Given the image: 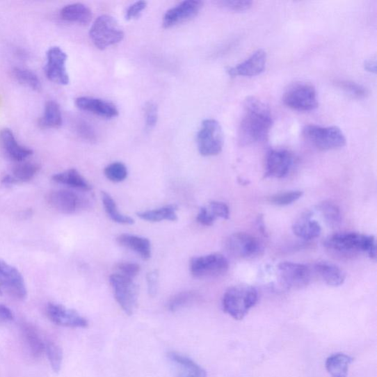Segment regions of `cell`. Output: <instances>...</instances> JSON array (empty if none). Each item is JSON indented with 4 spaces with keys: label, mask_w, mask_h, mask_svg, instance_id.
I'll return each instance as SVG.
<instances>
[{
    "label": "cell",
    "mask_w": 377,
    "mask_h": 377,
    "mask_svg": "<svg viewBox=\"0 0 377 377\" xmlns=\"http://www.w3.org/2000/svg\"><path fill=\"white\" fill-rule=\"evenodd\" d=\"M40 167L31 162H20L12 171V177L16 184L18 182H27L33 179Z\"/></svg>",
    "instance_id": "1f68e13d"
},
{
    "label": "cell",
    "mask_w": 377,
    "mask_h": 377,
    "mask_svg": "<svg viewBox=\"0 0 377 377\" xmlns=\"http://www.w3.org/2000/svg\"><path fill=\"white\" fill-rule=\"evenodd\" d=\"M168 358L178 377H207L206 371L190 358L173 351Z\"/></svg>",
    "instance_id": "ffe728a7"
},
{
    "label": "cell",
    "mask_w": 377,
    "mask_h": 377,
    "mask_svg": "<svg viewBox=\"0 0 377 377\" xmlns=\"http://www.w3.org/2000/svg\"><path fill=\"white\" fill-rule=\"evenodd\" d=\"M41 124L47 128H58L62 125V115L59 105L50 100L46 103Z\"/></svg>",
    "instance_id": "4dcf8cb0"
},
{
    "label": "cell",
    "mask_w": 377,
    "mask_h": 377,
    "mask_svg": "<svg viewBox=\"0 0 377 377\" xmlns=\"http://www.w3.org/2000/svg\"><path fill=\"white\" fill-rule=\"evenodd\" d=\"M221 6L233 11H245L252 6L250 0H225L218 3Z\"/></svg>",
    "instance_id": "60d3db41"
},
{
    "label": "cell",
    "mask_w": 377,
    "mask_h": 377,
    "mask_svg": "<svg viewBox=\"0 0 377 377\" xmlns=\"http://www.w3.org/2000/svg\"><path fill=\"white\" fill-rule=\"evenodd\" d=\"M198 296L195 292L184 291L173 296L168 303V309L174 312L195 304Z\"/></svg>",
    "instance_id": "836d02e7"
},
{
    "label": "cell",
    "mask_w": 377,
    "mask_h": 377,
    "mask_svg": "<svg viewBox=\"0 0 377 377\" xmlns=\"http://www.w3.org/2000/svg\"><path fill=\"white\" fill-rule=\"evenodd\" d=\"M0 141L7 156L12 160L22 162L33 154V150L21 145L10 129H5L0 132Z\"/></svg>",
    "instance_id": "44dd1931"
},
{
    "label": "cell",
    "mask_w": 377,
    "mask_h": 377,
    "mask_svg": "<svg viewBox=\"0 0 377 377\" xmlns=\"http://www.w3.org/2000/svg\"><path fill=\"white\" fill-rule=\"evenodd\" d=\"M177 205H168L161 208L138 212L137 216L148 222H161L162 220L177 221L178 220Z\"/></svg>",
    "instance_id": "4316f807"
},
{
    "label": "cell",
    "mask_w": 377,
    "mask_h": 377,
    "mask_svg": "<svg viewBox=\"0 0 377 377\" xmlns=\"http://www.w3.org/2000/svg\"><path fill=\"white\" fill-rule=\"evenodd\" d=\"M293 232L298 237L310 241L320 236L321 227L316 220L312 219L311 214L307 212L294 223Z\"/></svg>",
    "instance_id": "603a6c76"
},
{
    "label": "cell",
    "mask_w": 377,
    "mask_h": 377,
    "mask_svg": "<svg viewBox=\"0 0 377 377\" xmlns=\"http://www.w3.org/2000/svg\"><path fill=\"white\" fill-rule=\"evenodd\" d=\"M14 319V313L8 307L0 305V320L8 321Z\"/></svg>",
    "instance_id": "c3c4849f"
},
{
    "label": "cell",
    "mask_w": 377,
    "mask_h": 377,
    "mask_svg": "<svg viewBox=\"0 0 377 377\" xmlns=\"http://www.w3.org/2000/svg\"><path fill=\"white\" fill-rule=\"evenodd\" d=\"M102 202L108 216L114 222L124 224L132 225L134 220L131 218L124 216L120 212L117 204L114 199L107 193H102Z\"/></svg>",
    "instance_id": "f1b7e54d"
},
{
    "label": "cell",
    "mask_w": 377,
    "mask_h": 377,
    "mask_svg": "<svg viewBox=\"0 0 377 377\" xmlns=\"http://www.w3.org/2000/svg\"><path fill=\"white\" fill-rule=\"evenodd\" d=\"M315 268L323 280L330 286H341L346 280L345 272L333 264L319 262L316 264Z\"/></svg>",
    "instance_id": "484cf974"
},
{
    "label": "cell",
    "mask_w": 377,
    "mask_h": 377,
    "mask_svg": "<svg viewBox=\"0 0 377 377\" xmlns=\"http://www.w3.org/2000/svg\"><path fill=\"white\" fill-rule=\"evenodd\" d=\"M78 131L86 140L90 141L96 140L95 133L89 124L84 122H80L79 124Z\"/></svg>",
    "instance_id": "7dc6e473"
},
{
    "label": "cell",
    "mask_w": 377,
    "mask_h": 377,
    "mask_svg": "<svg viewBox=\"0 0 377 377\" xmlns=\"http://www.w3.org/2000/svg\"><path fill=\"white\" fill-rule=\"evenodd\" d=\"M47 316L56 325L70 328H86L89 323L80 314L65 306L49 303L47 307Z\"/></svg>",
    "instance_id": "9a60e30c"
},
{
    "label": "cell",
    "mask_w": 377,
    "mask_h": 377,
    "mask_svg": "<svg viewBox=\"0 0 377 377\" xmlns=\"http://www.w3.org/2000/svg\"><path fill=\"white\" fill-rule=\"evenodd\" d=\"M228 252L236 257L252 259L263 252V246L255 236L246 233H235L226 241Z\"/></svg>",
    "instance_id": "30bf717a"
},
{
    "label": "cell",
    "mask_w": 377,
    "mask_h": 377,
    "mask_svg": "<svg viewBox=\"0 0 377 377\" xmlns=\"http://www.w3.org/2000/svg\"><path fill=\"white\" fill-rule=\"evenodd\" d=\"M158 107L155 104L150 102L145 105V115L147 128L152 129L155 127L158 121Z\"/></svg>",
    "instance_id": "7bdbcfd3"
},
{
    "label": "cell",
    "mask_w": 377,
    "mask_h": 377,
    "mask_svg": "<svg viewBox=\"0 0 377 377\" xmlns=\"http://www.w3.org/2000/svg\"><path fill=\"white\" fill-rule=\"evenodd\" d=\"M147 5L145 1H138L131 5L125 12V19L131 20L140 17Z\"/></svg>",
    "instance_id": "f6af8a7d"
},
{
    "label": "cell",
    "mask_w": 377,
    "mask_h": 377,
    "mask_svg": "<svg viewBox=\"0 0 377 377\" xmlns=\"http://www.w3.org/2000/svg\"><path fill=\"white\" fill-rule=\"evenodd\" d=\"M273 124L268 106L255 97H247L239 127V142L243 145H248L266 141Z\"/></svg>",
    "instance_id": "6da1fadb"
},
{
    "label": "cell",
    "mask_w": 377,
    "mask_h": 377,
    "mask_svg": "<svg viewBox=\"0 0 377 377\" xmlns=\"http://www.w3.org/2000/svg\"><path fill=\"white\" fill-rule=\"evenodd\" d=\"M294 157L287 150H271L266 160V177L282 179L290 172Z\"/></svg>",
    "instance_id": "e0dca14e"
},
{
    "label": "cell",
    "mask_w": 377,
    "mask_h": 377,
    "mask_svg": "<svg viewBox=\"0 0 377 377\" xmlns=\"http://www.w3.org/2000/svg\"><path fill=\"white\" fill-rule=\"evenodd\" d=\"M303 195L301 191H290L274 195L270 198L272 204L278 206H287L296 202Z\"/></svg>",
    "instance_id": "f35d334b"
},
{
    "label": "cell",
    "mask_w": 377,
    "mask_h": 377,
    "mask_svg": "<svg viewBox=\"0 0 377 377\" xmlns=\"http://www.w3.org/2000/svg\"><path fill=\"white\" fill-rule=\"evenodd\" d=\"M353 358L345 354L331 355L326 361V369L332 377H347L349 365Z\"/></svg>",
    "instance_id": "83f0119b"
},
{
    "label": "cell",
    "mask_w": 377,
    "mask_h": 377,
    "mask_svg": "<svg viewBox=\"0 0 377 377\" xmlns=\"http://www.w3.org/2000/svg\"><path fill=\"white\" fill-rule=\"evenodd\" d=\"M319 209L321 212L324 220L331 226H336L341 223L342 214L340 209L337 205L325 201L319 206Z\"/></svg>",
    "instance_id": "e575fe53"
},
{
    "label": "cell",
    "mask_w": 377,
    "mask_h": 377,
    "mask_svg": "<svg viewBox=\"0 0 377 377\" xmlns=\"http://www.w3.org/2000/svg\"><path fill=\"white\" fill-rule=\"evenodd\" d=\"M209 211L216 218H220L225 220L230 218V209L227 205L219 201H212L209 204Z\"/></svg>",
    "instance_id": "b9f144b4"
},
{
    "label": "cell",
    "mask_w": 377,
    "mask_h": 377,
    "mask_svg": "<svg viewBox=\"0 0 377 377\" xmlns=\"http://www.w3.org/2000/svg\"><path fill=\"white\" fill-rule=\"evenodd\" d=\"M67 61V55L60 47L49 48L47 53V64L45 67L47 77L56 83L67 85L70 78L66 68Z\"/></svg>",
    "instance_id": "8fae6325"
},
{
    "label": "cell",
    "mask_w": 377,
    "mask_h": 377,
    "mask_svg": "<svg viewBox=\"0 0 377 377\" xmlns=\"http://www.w3.org/2000/svg\"><path fill=\"white\" fill-rule=\"evenodd\" d=\"M203 3L198 0H186L169 9L163 19V26L170 29L196 17L203 8Z\"/></svg>",
    "instance_id": "5bb4252c"
},
{
    "label": "cell",
    "mask_w": 377,
    "mask_h": 377,
    "mask_svg": "<svg viewBox=\"0 0 377 377\" xmlns=\"http://www.w3.org/2000/svg\"><path fill=\"white\" fill-rule=\"evenodd\" d=\"M147 291L150 296L154 297L159 289V271L157 270L147 274Z\"/></svg>",
    "instance_id": "ee69618b"
},
{
    "label": "cell",
    "mask_w": 377,
    "mask_h": 377,
    "mask_svg": "<svg viewBox=\"0 0 377 377\" xmlns=\"http://www.w3.org/2000/svg\"><path fill=\"white\" fill-rule=\"evenodd\" d=\"M305 139L321 150H331L343 147L346 138L343 131L336 127H322L316 125H307L303 129Z\"/></svg>",
    "instance_id": "5b68a950"
},
{
    "label": "cell",
    "mask_w": 377,
    "mask_h": 377,
    "mask_svg": "<svg viewBox=\"0 0 377 377\" xmlns=\"http://www.w3.org/2000/svg\"><path fill=\"white\" fill-rule=\"evenodd\" d=\"M0 285L11 296L23 300L27 297L26 285L21 273L14 266L0 259Z\"/></svg>",
    "instance_id": "7c38bea8"
},
{
    "label": "cell",
    "mask_w": 377,
    "mask_h": 377,
    "mask_svg": "<svg viewBox=\"0 0 377 377\" xmlns=\"http://www.w3.org/2000/svg\"><path fill=\"white\" fill-rule=\"evenodd\" d=\"M45 351L49 359L50 367L56 373L61 371L63 362V351L59 346L49 342L45 346Z\"/></svg>",
    "instance_id": "8d00e7d4"
},
{
    "label": "cell",
    "mask_w": 377,
    "mask_h": 377,
    "mask_svg": "<svg viewBox=\"0 0 377 377\" xmlns=\"http://www.w3.org/2000/svg\"><path fill=\"white\" fill-rule=\"evenodd\" d=\"M216 219L206 207H201L197 216V221L206 226L212 225Z\"/></svg>",
    "instance_id": "bcb514c9"
},
{
    "label": "cell",
    "mask_w": 377,
    "mask_h": 377,
    "mask_svg": "<svg viewBox=\"0 0 377 377\" xmlns=\"http://www.w3.org/2000/svg\"><path fill=\"white\" fill-rule=\"evenodd\" d=\"M117 242L121 246L134 251L144 260L152 257V244L146 237L122 234L117 237Z\"/></svg>",
    "instance_id": "7402d4cb"
},
{
    "label": "cell",
    "mask_w": 377,
    "mask_h": 377,
    "mask_svg": "<svg viewBox=\"0 0 377 377\" xmlns=\"http://www.w3.org/2000/svg\"><path fill=\"white\" fill-rule=\"evenodd\" d=\"M336 84L344 92L349 94V95L358 99L366 97L368 95L365 87L353 81H336Z\"/></svg>",
    "instance_id": "74e56055"
},
{
    "label": "cell",
    "mask_w": 377,
    "mask_h": 377,
    "mask_svg": "<svg viewBox=\"0 0 377 377\" xmlns=\"http://www.w3.org/2000/svg\"><path fill=\"white\" fill-rule=\"evenodd\" d=\"M278 268L281 280L287 287L298 289L309 284L310 271L303 264L282 262Z\"/></svg>",
    "instance_id": "2e32d148"
},
{
    "label": "cell",
    "mask_w": 377,
    "mask_h": 377,
    "mask_svg": "<svg viewBox=\"0 0 377 377\" xmlns=\"http://www.w3.org/2000/svg\"><path fill=\"white\" fill-rule=\"evenodd\" d=\"M90 36L96 47L105 49L120 42L125 33L115 18L105 15L99 16L93 22Z\"/></svg>",
    "instance_id": "277c9868"
},
{
    "label": "cell",
    "mask_w": 377,
    "mask_h": 377,
    "mask_svg": "<svg viewBox=\"0 0 377 377\" xmlns=\"http://www.w3.org/2000/svg\"><path fill=\"white\" fill-rule=\"evenodd\" d=\"M229 267L227 259L220 254L193 257L190 262L191 274L198 279L218 278L227 272Z\"/></svg>",
    "instance_id": "9c48e42d"
},
{
    "label": "cell",
    "mask_w": 377,
    "mask_h": 377,
    "mask_svg": "<svg viewBox=\"0 0 377 377\" xmlns=\"http://www.w3.org/2000/svg\"><path fill=\"white\" fill-rule=\"evenodd\" d=\"M15 79L22 85L31 88V90L39 91L42 83L37 75L29 69L16 67L13 71Z\"/></svg>",
    "instance_id": "d6a6232c"
},
{
    "label": "cell",
    "mask_w": 377,
    "mask_h": 377,
    "mask_svg": "<svg viewBox=\"0 0 377 377\" xmlns=\"http://www.w3.org/2000/svg\"><path fill=\"white\" fill-rule=\"evenodd\" d=\"M22 332L25 340L31 349L32 355L35 358H39L45 351L46 344L42 340L39 333L31 325H24Z\"/></svg>",
    "instance_id": "f546056e"
},
{
    "label": "cell",
    "mask_w": 377,
    "mask_h": 377,
    "mask_svg": "<svg viewBox=\"0 0 377 377\" xmlns=\"http://www.w3.org/2000/svg\"><path fill=\"white\" fill-rule=\"evenodd\" d=\"M75 105L82 111L92 113L103 118L112 119L119 115L117 106L102 99L81 97L75 100Z\"/></svg>",
    "instance_id": "d6986e66"
},
{
    "label": "cell",
    "mask_w": 377,
    "mask_h": 377,
    "mask_svg": "<svg viewBox=\"0 0 377 377\" xmlns=\"http://www.w3.org/2000/svg\"><path fill=\"white\" fill-rule=\"evenodd\" d=\"M267 54L265 50L259 49L241 64L228 67L226 72L232 77H255L266 69Z\"/></svg>",
    "instance_id": "ac0fdd59"
},
{
    "label": "cell",
    "mask_w": 377,
    "mask_h": 377,
    "mask_svg": "<svg viewBox=\"0 0 377 377\" xmlns=\"http://www.w3.org/2000/svg\"><path fill=\"white\" fill-rule=\"evenodd\" d=\"M258 300L256 288L251 286H235L225 291L223 308L225 313L236 320H242Z\"/></svg>",
    "instance_id": "3957f363"
},
{
    "label": "cell",
    "mask_w": 377,
    "mask_h": 377,
    "mask_svg": "<svg viewBox=\"0 0 377 377\" xmlns=\"http://www.w3.org/2000/svg\"><path fill=\"white\" fill-rule=\"evenodd\" d=\"M119 274L127 276L130 279H134L141 272V266L134 262H121L117 266Z\"/></svg>",
    "instance_id": "ab89813d"
},
{
    "label": "cell",
    "mask_w": 377,
    "mask_h": 377,
    "mask_svg": "<svg viewBox=\"0 0 377 377\" xmlns=\"http://www.w3.org/2000/svg\"><path fill=\"white\" fill-rule=\"evenodd\" d=\"M53 180L58 184H64L81 191L88 192L93 188L90 183L75 169L55 174Z\"/></svg>",
    "instance_id": "d4e9b609"
},
{
    "label": "cell",
    "mask_w": 377,
    "mask_h": 377,
    "mask_svg": "<svg viewBox=\"0 0 377 377\" xmlns=\"http://www.w3.org/2000/svg\"><path fill=\"white\" fill-rule=\"evenodd\" d=\"M283 102L298 111H313L319 106L315 87L307 83H296L289 87L283 95Z\"/></svg>",
    "instance_id": "52a82bcc"
},
{
    "label": "cell",
    "mask_w": 377,
    "mask_h": 377,
    "mask_svg": "<svg viewBox=\"0 0 377 377\" xmlns=\"http://www.w3.org/2000/svg\"><path fill=\"white\" fill-rule=\"evenodd\" d=\"M106 177L111 182L120 183L128 177V169L122 162H114L109 165L104 170Z\"/></svg>",
    "instance_id": "d590c367"
},
{
    "label": "cell",
    "mask_w": 377,
    "mask_h": 377,
    "mask_svg": "<svg viewBox=\"0 0 377 377\" xmlns=\"http://www.w3.org/2000/svg\"><path fill=\"white\" fill-rule=\"evenodd\" d=\"M323 245L337 255L349 257L364 252L371 259H376V239L372 235L355 232L337 233L326 238Z\"/></svg>",
    "instance_id": "7a4b0ae2"
},
{
    "label": "cell",
    "mask_w": 377,
    "mask_h": 377,
    "mask_svg": "<svg viewBox=\"0 0 377 377\" xmlns=\"http://www.w3.org/2000/svg\"><path fill=\"white\" fill-rule=\"evenodd\" d=\"M48 204L64 214H73L85 208L88 201L78 193L66 190L54 191L47 197Z\"/></svg>",
    "instance_id": "4fadbf2b"
},
{
    "label": "cell",
    "mask_w": 377,
    "mask_h": 377,
    "mask_svg": "<svg viewBox=\"0 0 377 377\" xmlns=\"http://www.w3.org/2000/svg\"><path fill=\"white\" fill-rule=\"evenodd\" d=\"M224 136L220 124L216 120L202 122L197 135L199 152L204 157L218 155L223 150Z\"/></svg>",
    "instance_id": "8992f818"
},
{
    "label": "cell",
    "mask_w": 377,
    "mask_h": 377,
    "mask_svg": "<svg viewBox=\"0 0 377 377\" xmlns=\"http://www.w3.org/2000/svg\"><path fill=\"white\" fill-rule=\"evenodd\" d=\"M1 294H2V292H1V290H0V295H1Z\"/></svg>",
    "instance_id": "f907efd6"
},
{
    "label": "cell",
    "mask_w": 377,
    "mask_h": 377,
    "mask_svg": "<svg viewBox=\"0 0 377 377\" xmlns=\"http://www.w3.org/2000/svg\"><path fill=\"white\" fill-rule=\"evenodd\" d=\"M109 282L120 307L127 315H133L139 296V288L137 284L132 279L119 273L112 274Z\"/></svg>",
    "instance_id": "ba28073f"
},
{
    "label": "cell",
    "mask_w": 377,
    "mask_h": 377,
    "mask_svg": "<svg viewBox=\"0 0 377 377\" xmlns=\"http://www.w3.org/2000/svg\"><path fill=\"white\" fill-rule=\"evenodd\" d=\"M61 17L70 22L88 24L93 19L91 9L82 3H73L63 8L60 13Z\"/></svg>",
    "instance_id": "cb8c5ba5"
},
{
    "label": "cell",
    "mask_w": 377,
    "mask_h": 377,
    "mask_svg": "<svg viewBox=\"0 0 377 377\" xmlns=\"http://www.w3.org/2000/svg\"><path fill=\"white\" fill-rule=\"evenodd\" d=\"M364 67L370 72H376V59H368L364 63Z\"/></svg>",
    "instance_id": "681fc988"
}]
</instances>
